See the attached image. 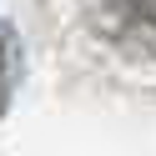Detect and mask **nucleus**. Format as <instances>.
Wrapping results in <instances>:
<instances>
[{
    "instance_id": "obj_1",
    "label": "nucleus",
    "mask_w": 156,
    "mask_h": 156,
    "mask_svg": "<svg viewBox=\"0 0 156 156\" xmlns=\"http://www.w3.org/2000/svg\"><path fill=\"white\" fill-rule=\"evenodd\" d=\"M81 30L131 66H156V0H76Z\"/></svg>"
},
{
    "instance_id": "obj_2",
    "label": "nucleus",
    "mask_w": 156,
    "mask_h": 156,
    "mask_svg": "<svg viewBox=\"0 0 156 156\" xmlns=\"http://www.w3.org/2000/svg\"><path fill=\"white\" fill-rule=\"evenodd\" d=\"M15 76H20V51H15V35L5 30V25H0V111L10 106Z\"/></svg>"
}]
</instances>
